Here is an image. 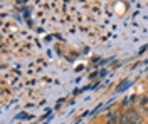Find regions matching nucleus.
Wrapping results in <instances>:
<instances>
[{
	"instance_id": "f257e3e1",
	"label": "nucleus",
	"mask_w": 148,
	"mask_h": 124,
	"mask_svg": "<svg viewBox=\"0 0 148 124\" xmlns=\"http://www.w3.org/2000/svg\"><path fill=\"white\" fill-rule=\"evenodd\" d=\"M126 119H128L130 124H141L143 123V117L138 112H135V111H130L128 114H126Z\"/></svg>"
},
{
	"instance_id": "f03ea898",
	"label": "nucleus",
	"mask_w": 148,
	"mask_h": 124,
	"mask_svg": "<svg viewBox=\"0 0 148 124\" xmlns=\"http://www.w3.org/2000/svg\"><path fill=\"white\" fill-rule=\"evenodd\" d=\"M128 84H130L128 81H125V82H123V84H121V86L118 87V91H125V89H126V86H128Z\"/></svg>"
},
{
	"instance_id": "7ed1b4c3",
	"label": "nucleus",
	"mask_w": 148,
	"mask_h": 124,
	"mask_svg": "<svg viewBox=\"0 0 148 124\" xmlns=\"http://www.w3.org/2000/svg\"><path fill=\"white\" fill-rule=\"evenodd\" d=\"M148 104V97H143L141 99V106H147Z\"/></svg>"
}]
</instances>
